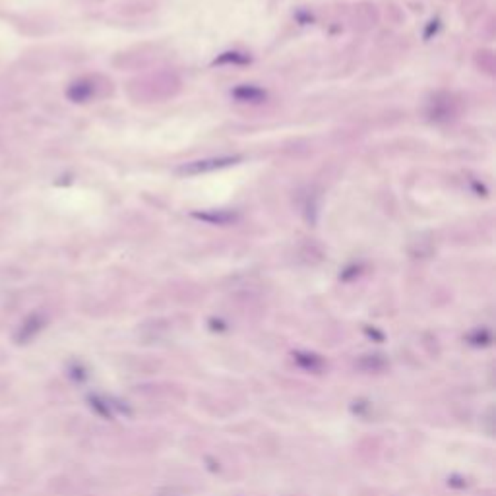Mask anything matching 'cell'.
Returning <instances> with one entry per match:
<instances>
[{
  "instance_id": "6da1fadb",
  "label": "cell",
  "mask_w": 496,
  "mask_h": 496,
  "mask_svg": "<svg viewBox=\"0 0 496 496\" xmlns=\"http://www.w3.org/2000/svg\"><path fill=\"white\" fill-rule=\"evenodd\" d=\"M237 157H220V159H204V161H194V163L185 165L180 173L185 175H198V173H207V171L221 169V167H227V165L234 163Z\"/></svg>"
},
{
  "instance_id": "7a4b0ae2",
  "label": "cell",
  "mask_w": 496,
  "mask_h": 496,
  "mask_svg": "<svg viewBox=\"0 0 496 496\" xmlns=\"http://www.w3.org/2000/svg\"><path fill=\"white\" fill-rule=\"evenodd\" d=\"M90 95H92V85L87 84V82H76L68 90V97L72 101H85Z\"/></svg>"
},
{
  "instance_id": "3957f363",
  "label": "cell",
  "mask_w": 496,
  "mask_h": 496,
  "mask_svg": "<svg viewBox=\"0 0 496 496\" xmlns=\"http://www.w3.org/2000/svg\"><path fill=\"white\" fill-rule=\"evenodd\" d=\"M39 330H41V320H39V316H31V318H28L21 324L20 340H28L31 335H36Z\"/></svg>"
}]
</instances>
